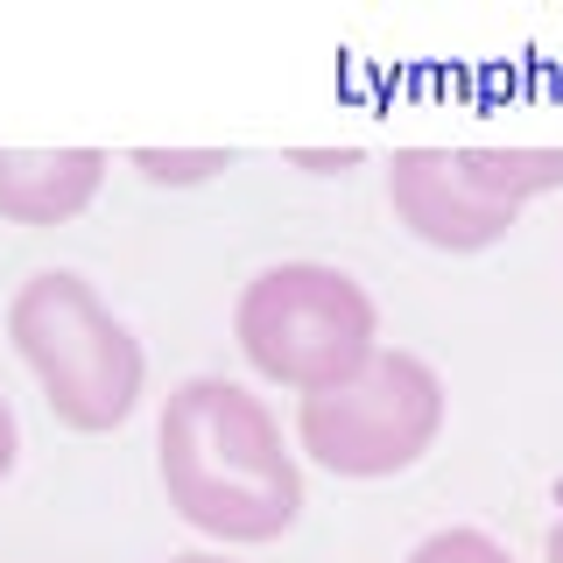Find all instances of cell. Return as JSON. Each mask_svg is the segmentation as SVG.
Listing matches in <instances>:
<instances>
[{
    "label": "cell",
    "instance_id": "13",
    "mask_svg": "<svg viewBox=\"0 0 563 563\" xmlns=\"http://www.w3.org/2000/svg\"><path fill=\"white\" fill-rule=\"evenodd\" d=\"M169 563H233V556H211V550H190V556H169Z\"/></svg>",
    "mask_w": 563,
    "mask_h": 563
},
{
    "label": "cell",
    "instance_id": "12",
    "mask_svg": "<svg viewBox=\"0 0 563 563\" xmlns=\"http://www.w3.org/2000/svg\"><path fill=\"white\" fill-rule=\"evenodd\" d=\"M542 563H563V500H556V521H550V536H542Z\"/></svg>",
    "mask_w": 563,
    "mask_h": 563
},
{
    "label": "cell",
    "instance_id": "5",
    "mask_svg": "<svg viewBox=\"0 0 563 563\" xmlns=\"http://www.w3.org/2000/svg\"><path fill=\"white\" fill-rule=\"evenodd\" d=\"M387 205L422 246L437 254H486L515 233V205H493L472 190L451 148H395L387 155Z\"/></svg>",
    "mask_w": 563,
    "mask_h": 563
},
{
    "label": "cell",
    "instance_id": "9",
    "mask_svg": "<svg viewBox=\"0 0 563 563\" xmlns=\"http://www.w3.org/2000/svg\"><path fill=\"white\" fill-rule=\"evenodd\" d=\"M409 563H515V556L486 528H437V536H422L409 550Z\"/></svg>",
    "mask_w": 563,
    "mask_h": 563
},
{
    "label": "cell",
    "instance_id": "11",
    "mask_svg": "<svg viewBox=\"0 0 563 563\" xmlns=\"http://www.w3.org/2000/svg\"><path fill=\"white\" fill-rule=\"evenodd\" d=\"M14 457H22V430H14V409H8V395H0V479L14 472Z\"/></svg>",
    "mask_w": 563,
    "mask_h": 563
},
{
    "label": "cell",
    "instance_id": "7",
    "mask_svg": "<svg viewBox=\"0 0 563 563\" xmlns=\"http://www.w3.org/2000/svg\"><path fill=\"white\" fill-rule=\"evenodd\" d=\"M457 169L493 205H528L542 190H563V148H457Z\"/></svg>",
    "mask_w": 563,
    "mask_h": 563
},
{
    "label": "cell",
    "instance_id": "2",
    "mask_svg": "<svg viewBox=\"0 0 563 563\" xmlns=\"http://www.w3.org/2000/svg\"><path fill=\"white\" fill-rule=\"evenodd\" d=\"M8 339L22 366L43 380V401L64 430L106 437L141 409L148 360H141L134 331L92 296V282L70 268H43L14 289L8 303Z\"/></svg>",
    "mask_w": 563,
    "mask_h": 563
},
{
    "label": "cell",
    "instance_id": "1",
    "mask_svg": "<svg viewBox=\"0 0 563 563\" xmlns=\"http://www.w3.org/2000/svg\"><path fill=\"white\" fill-rule=\"evenodd\" d=\"M155 472L176 521L233 550L289 536L303 515V472L282 444V422L261 395L219 374H198L169 395L155 430Z\"/></svg>",
    "mask_w": 563,
    "mask_h": 563
},
{
    "label": "cell",
    "instance_id": "4",
    "mask_svg": "<svg viewBox=\"0 0 563 563\" xmlns=\"http://www.w3.org/2000/svg\"><path fill=\"white\" fill-rule=\"evenodd\" d=\"M444 430V380L416 352H374L352 380L303 395L296 444L339 479H395L430 457Z\"/></svg>",
    "mask_w": 563,
    "mask_h": 563
},
{
    "label": "cell",
    "instance_id": "8",
    "mask_svg": "<svg viewBox=\"0 0 563 563\" xmlns=\"http://www.w3.org/2000/svg\"><path fill=\"white\" fill-rule=\"evenodd\" d=\"M134 169L148 176V184H211V176L233 169V148H134Z\"/></svg>",
    "mask_w": 563,
    "mask_h": 563
},
{
    "label": "cell",
    "instance_id": "3",
    "mask_svg": "<svg viewBox=\"0 0 563 563\" xmlns=\"http://www.w3.org/2000/svg\"><path fill=\"white\" fill-rule=\"evenodd\" d=\"M233 339L261 380L289 387V395H324L380 352V310L345 268L282 261L240 289Z\"/></svg>",
    "mask_w": 563,
    "mask_h": 563
},
{
    "label": "cell",
    "instance_id": "10",
    "mask_svg": "<svg viewBox=\"0 0 563 563\" xmlns=\"http://www.w3.org/2000/svg\"><path fill=\"white\" fill-rule=\"evenodd\" d=\"M296 169H317V176H345V169H360V148H339V155H324V148H296Z\"/></svg>",
    "mask_w": 563,
    "mask_h": 563
},
{
    "label": "cell",
    "instance_id": "6",
    "mask_svg": "<svg viewBox=\"0 0 563 563\" xmlns=\"http://www.w3.org/2000/svg\"><path fill=\"white\" fill-rule=\"evenodd\" d=\"M106 184L99 148H0V219L70 225Z\"/></svg>",
    "mask_w": 563,
    "mask_h": 563
}]
</instances>
